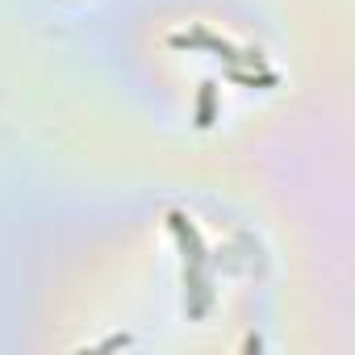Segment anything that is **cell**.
<instances>
[{
  "mask_svg": "<svg viewBox=\"0 0 355 355\" xmlns=\"http://www.w3.org/2000/svg\"><path fill=\"white\" fill-rule=\"evenodd\" d=\"M201 125H209V101H214V84H201Z\"/></svg>",
  "mask_w": 355,
  "mask_h": 355,
  "instance_id": "6da1fadb",
  "label": "cell"
}]
</instances>
